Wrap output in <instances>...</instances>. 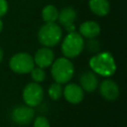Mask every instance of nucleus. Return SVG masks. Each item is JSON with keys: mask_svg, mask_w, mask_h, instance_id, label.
Wrapping results in <instances>:
<instances>
[{"mask_svg": "<svg viewBox=\"0 0 127 127\" xmlns=\"http://www.w3.org/2000/svg\"><path fill=\"white\" fill-rule=\"evenodd\" d=\"M89 66L95 74H99L102 76H110L116 70V64L108 52L96 53L89 60Z\"/></svg>", "mask_w": 127, "mask_h": 127, "instance_id": "1", "label": "nucleus"}, {"mask_svg": "<svg viewBox=\"0 0 127 127\" xmlns=\"http://www.w3.org/2000/svg\"><path fill=\"white\" fill-rule=\"evenodd\" d=\"M52 76L56 82L66 83L68 82L74 72L73 64L67 58H59L52 64Z\"/></svg>", "mask_w": 127, "mask_h": 127, "instance_id": "2", "label": "nucleus"}, {"mask_svg": "<svg viewBox=\"0 0 127 127\" xmlns=\"http://www.w3.org/2000/svg\"><path fill=\"white\" fill-rule=\"evenodd\" d=\"M63 36L62 28L56 22H49L43 25L38 33V39L44 47H54L58 45Z\"/></svg>", "mask_w": 127, "mask_h": 127, "instance_id": "3", "label": "nucleus"}, {"mask_svg": "<svg viewBox=\"0 0 127 127\" xmlns=\"http://www.w3.org/2000/svg\"><path fill=\"white\" fill-rule=\"evenodd\" d=\"M84 48L82 36L75 31L69 32L62 43V53L67 59L77 57Z\"/></svg>", "mask_w": 127, "mask_h": 127, "instance_id": "4", "label": "nucleus"}, {"mask_svg": "<svg viewBox=\"0 0 127 127\" xmlns=\"http://www.w3.org/2000/svg\"><path fill=\"white\" fill-rule=\"evenodd\" d=\"M9 65L14 72L23 74L30 72L34 67L35 63L32 56L28 53H18L10 59Z\"/></svg>", "mask_w": 127, "mask_h": 127, "instance_id": "5", "label": "nucleus"}, {"mask_svg": "<svg viewBox=\"0 0 127 127\" xmlns=\"http://www.w3.org/2000/svg\"><path fill=\"white\" fill-rule=\"evenodd\" d=\"M44 98L43 87L38 82H30L23 89V99L26 105L35 107L39 105Z\"/></svg>", "mask_w": 127, "mask_h": 127, "instance_id": "6", "label": "nucleus"}, {"mask_svg": "<svg viewBox=\"0 0 127 127\" xmlns=\"http://www.w3.org/2000/svg\"><path fill=\"white\" fill-rule=\"evenodd\" d=\"M35 115L33 107L28 105H19L15 107L11 113V118L18 125H28L32 122Z\"/></svg>", "mask_w": 127, "mask_h": 127, "instance_id": "7", "label": "nucleus"}, {"mask_svg": "<svg viewBox=\"0 0 127 127\" xmlns=\"http://www.w3.org/2000/svg\"><path fill=\"white\" fill-rule=\"evenodd\" d=\"M58 19L60 23L65 28V30L69 32H73L75 30V19H76V12L71 7H65L59 12Z\"/></svg>", "mask_w": 127, "mask_h": 127, "instance_id": "8", "label": "nucleus"}, {"mask_svg": "<svg viewBox=\"0 0 127 127\" xmlns=\"http://www.w3.org/2000/svg\"><path fill=\"white\" fill-rule=\"evenodd\" d=\"M33 59H34V63L37 64V66L45 68V67L50 66L53 64V62L55 60V55H54V52L50 48L44 47V48L39 49L36 52L35 57Z\"/></svg>", "mask_w": 127, "mask_h": 127, "instance_id": "9", "label": "nucleus"}, {"mask_svg": "<svg viewBox=\"0 0 127 127\" xmlns=\"http://www.w3.org/2000/svg\"><path fill=\"white\" fill-rule=\"evenodd\" d=\"M99 91L103 98L112 101L119 95V86L112 79H105L99 85Z\"/></svg>", "mask_w": 127, "mask_h": 127, "instance_id": "10", "label": "nucleus"}, {"mask_svg": "<svg viewBox=\"0 0 127 127\" xmlns=\"http://www.w3.org/2000/svg\"><path fill=\"white\" fill-rule=\"evenodd\" d=\"M63 94L66 101L72 104L79 103L84 96L82 88L75 83H68L65 85V87L63 90Z\"/></svg>", "mask_w": 127, "mask_h": 127, "instance_id": "11", "label": "nucleus"}, {"mask_svg": "<svg viewBox=\"0 0 127 127\" xmlns=\"http://www.w3.org/2000/svg\"><path fill=\"white\" fill-rule=\"evenodd\" d=\"M79 83H80L79 86L82 88L83 91L92 92L96 89L98 85V79L96 77V74L93 71L87 70L81 73L79 78Z\"/></svg>", "mask_w": 127, "mask_h": 127, "instance_id": "12", "label": "nucleus"}, {"mask_svg": "<svg viewBox=\"0 0 127 127\" xmlns=\"http://www.w3.org/2000/svg\"><path fill=\"white\" fill-rule=\"evenodd\" d=\"M79 34L87 39L96 38L100 34V26L94 21H85L79 26Z\"/></svg>", "mask_w": 127, "mask_h": 127, "instance_id": "13", "label": "nucleus"}, {"mask_svg": "<svg viewBox=\"0 0 127 127\" xmlns=\"http://www.w3.org/2000/svg\"><path fill=\"white\" fill-rule=\"evenodd\" d=\"M88 4L91 12L97 16H105L110 11L108 0H89Z\"/></svg>", "mask_w": 127, "mask_h": 127, "instance_id": "14", "label": "nucleus"}, {"mask_svg": "<svg viewBox=\"0 0 127 127\" xmlns=\"http://www.w3.org/2000/svg\"><path fill=\"white\" fill-rule=\"evenodd\" d=\"M58 15L59 11L54 5H47L42 10V17L46 23L56 22V20H58Z\"/></svg>", "mask_w": 127, "mask_h": 127, "instance_id": "15", "label": "nucleus"}, {"mask_svg": "<svg viewBox=\"0 0 127 127\" xmlns=\"http://www.w3.org/2000/svg\"><path fill=\"white\" fill-rule=\"evenodd\" d=\"M49 95L52 99L54 100H58L62 97L63 95V87H62V84L59 83V82H54L50 85L49 87Z\"/></svg>", "mask_w": 127, "mask_h": 127, "instance_id": "16", "label": "nucleus"}, {"mask_svg": "<svg viewBox=\"0 0 127 127\" xmlns=\"http://www.w3.org/2000/svg\"><path fill=\"white\" fill-rule=\"evenodd\" d=\"M30 72H31V77L35 82H38V83L42 82L46 78V72H45L44 68H42V67H39V66L35 67L34 66Z\"/></svg>", "mask_w": 127, "mask_h": 127, "instance_id": "17", "label": "nucleus"}, {"mask_svg": "<svg viewBox=\"0 0 127 127\" xmlns=\"http://www.w3.org/2000/svg\"><path fill=\"white\" fill-rule=\"evenodd\" d=\"M86 48L90 53L96 54V53H98V51L100 49V45H99V42L95 38H92V39H88V42L86 44Z\"/></svg>", "mask_w": 127, "mask_h": 127, "instance_id": "18", "label": "nucleus"}, {"mask_svg": "<svg viewBox=\"0 0 127 127\" xmlns=\"http://www.w3.org/2000/svg\"><path fill=\"white\" fill-rule=\"evenodd\" d=\"M34 127H50V122L46 117L38 116L34 120Z\"/></svg>", "mask_w": 127, "mask_h": 127, "instance_id": "19", "label": "nucleus"}, {"mask_svg": "<svg viewBox=\"0 0 127 127\" xmlns=\"http://www.w3.org/2000/svg\"><path fill=\"white\" fill-rule=\"evenodd\" d=\"M8 11V3L6 0H0V17L4 16Z\"/></svg>", "mask_w": 127, "mask_h": 127, "instance_id": "20", "label": "nucleus"}, {"mask_svg": "<svg viewBox=\"0 0 127 127\" xmlns=\"http://www.w3.org/2000/svg\"><path fill=\"white\" fill-rule=\"evenodd\" d=\"M2 59H3V52H2V49L0 48V63L2 62Z\"/></svg>", "mask_w": 127, "mask_h": 127, "instance_id": "21", "label": "nucleus"}, {"mask_svg": "<svg viewBox=\"0 0 127 127\" xmlns=\"http://www.w3.org/2000/svg\"><path fill=\"white\" fill-rule=\"evenodd\" d=\"M2 29H3V22H2V20L0 19V32L2 31Z\"/></svg>", "mask_w": 127, "mask_h": 127, "instance_id": "22", "label": "nucleus"}]
</instances>
